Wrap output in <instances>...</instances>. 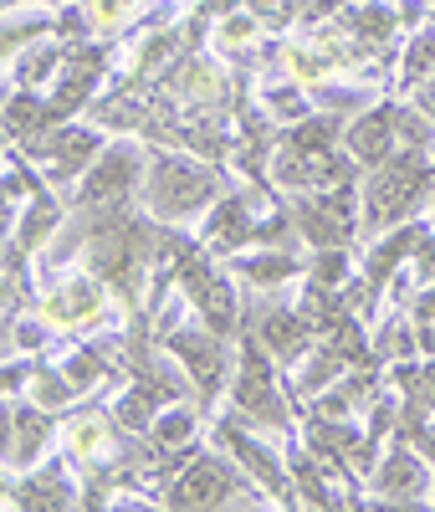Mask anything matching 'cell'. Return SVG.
<instances>
[{"mask_svg":"<svg viewBox=\"0 0 435 512\" xmlns=\"http://www.w3.org/2000/svg\"><path fill=\"white\" fill-rule=\"evenodd\" d=\"M221 200V175L210 164L180 159L169 149L149 154V180H144V210L149 221H190L205 205Z\"/></svg>","mask_w":435,"mask_h":512,"instance_id":"cell-1","label":"cell"},{"mask_svg":"<svg viewBox=\"0 0 435 512\" xmlns=\"http://www.w3.org/2000/svg\"><path fill=\"white\" fill-rule=\"evenodd\" d=\"M292 395L277 384V369H272V349L261 344L256 323H241V369H236V384H231V405L246 425H267L277 436H292Z\"/></svg>","mask_w":435,"mask_h":512,"instance_id":"cell-2","label":"cell"},{"mask_svg":"<svg viewBox=\"0 0 435 512\" xmlns=\"http://www.w3.org/2000/svg\"><path fill=\"white\" fill-rule=\"evenodd\" d=\"M425 195H430V159H425V149H395V159H384L379 169H369L364 226L384 231V226L405 221Z\"/></svg>","mask_w":435,"mask_h":512,"instance_id":"cell-3","label":"cell"},{"mask_svg":"<svg viewBox=\"0 0 435 512\" xmlns=\"http://www.w3.org/2000/svg\"><path fill=\"white\" fill-rule=\"evenodd\" d=\"M246 487H256L246 477V466L226 451V456H215V451H190L185 466L164 482V497L169 507H226L236 497H246Z\"/></svg>","mask_w":435,"mask_h":512,"instance_id":"cell-4","label":"cell"},{"mask_svg":"<svg viewBox=\"0 0 435 512\" xmlns=\"http://www.w3.org/2000/svg\"><path fill=\"white\" fill-rule=\"evenodd\" d=\"M159 344L174 354V364H180L190 374V384L200 390V405H215L226 390V369H231V338L226 333H215L210 323L200 328H164L159 333Z\"/></svg>","mask_w":435,"mask_h":512,"instance_id":"cell-5","label":"cell"},{"mask_svg":"<svg viewBox=\"0 0 435 512\" xmlns=\"http://www.w3.org/2000/svg\"><path fill=\"white\" fill-rule=\"evenodd\" d=\"M144 144H134V139H118V144H108L98 159H93V169L77 180V210H118V205H128V195L139 190V180H144Z\"/></svg>","mask_w":435,"mask_h":512,"instance_id":"cell-6","label":"cell"},{"mask_svg":"<svg viewBox=\"0 0 435 512\" xmlns=\"http://www.w3.org/2000/svg\"><path fill=\"white\" fill-rule=\"evenodd\" d=\"M215 446L221 451H231L241 466H246V477L267 492L272 502H282V507H292L297 502V487H292V466L267 446V441H256L246 425H241V415L236 420H215Z\"/></svg>","mask_w":435,"mask_h":512,"instance_id":"cell-7","label":"cell"},{"mask_svg":"<svg viewBox=\"0 0 435 512\" xmlns=\"http://www.w3.org/2000/svg\"><path fill=\"white\" fill-rule=\"evenodd\" d=\"M103 149H108V144H103L98 128L62 123V128H52V134H41V139L31 144V159L47 169L52 185H72V180H82L87 169H93V159H98Z\"/></svg>","mask_w":435,"mask_h":512,"instance_id":"cell-8","label":"cell"},{"mask_svg":"<svg viewBox=\"0 0 435 512\" xmlns=\"http://www.w3.org/2000/svg\"><path fill=\"white\" fill-rule=\"evenodd\" d=\"M430 466L420 461L415 441H395L389 446V456H379L374 466V502H389V507H420L430 502Z\"/></svg>","mask_w":435,"mask_h":512,"instance_id":"cell-9","label":"cell"},{"mask_svg":"<svg viewBox=\"0 0 435 512\" xmlns=\"http://www.w3.org/2000/svg\"><path fill=\"white\" fill-rule=\"evenodd\" d=\"M343 139H348V154H354L359 169H379L384 159H395L400 149V103H374L359 123H348L343 128Z\"/></svg>","mask_w":435,"mask_h":512,"instance_id":"cell-10","label":"cell"},{"mask_svg":"<svg viewBox=\"0 0 435 512\" xmlns=\"http://www.w3.org/2000/svg\"><path fill=\"white\" fill-rule=\"evenodd\" d=\"M256 333H261V344L272 349L277 364L308 359L313 338H318V328L308 323V313H302V308H272V313H261V318H256Z\"/></svg>","mask_w":435,"mask_h":512,"instance_id":"cell-11","label":"cell"},{"mask_svg":"<svg viewBox=\"0 0 435 512\" xmlns=\"http://www.w3.org/2000/svg\"><path fill=\"white\" fill-rule=\"evenodd\" d=\"M47 436H52L47 405H21V400L6 405V466L11 472L16 466H31L41 456V446H47Z\"/></svg>","mask_w":435,"mask_h":512,"instance_id":"cell-12","label":"cell"},{"mask_svg":"<svg viewBox=\"0 0 435 512\" xmlns=\"http://www.w3.org/2000/svg\"><path fill=\"white\" fill-rule=\"evenodd\" d=\"M11 507H36V512H57V507H72L77 502V482H72V461L52 456L47 466H41L36 477H26L21 487L6 492Z\"/></svg>","mask_w":435,"mask_h":512,"instance_id":"cell-13","label":"cell"},{"mask_svg":"<svg viewBox=\"0 0 435 512\" xmlns=\"http://www.w3.org/2000/svg\"><path fill=\"white\" fill-rule=\"evenodd\" d=\"M256 236V221H251V200L246 195H221L210 205V221L200 231V246L205 251H241L246 241Z\"/></svg>","mask_w":435,"mask_h":512,"instance_id":"cell-14","label":"cell"},{"mask_svg":"<svg viewBox=\"0 0 435 512\" xmlns=\"http://www.w3.org/2000/svg\"><path fill=\"white\" fill-rule=\"evenodd\" d=\"M195 431H200V410H195V405H180V400H169V405L154 415V425H149V441H154L159 456L180 461V456L195 451Z\"/></svg>","mask_w":435,"mask_h":512,"instance_id":"cell-15","label":"cell"},{"mask_svg":"<svg viewBox=\"0 0 435 512\" xmlns=\"http://www.w3.org/2000/svg\"><path fill=\"white\" fill-rule=\"evenodd\" d=\"M169 405V384H159L154 374H139L134 384L123 390V400L113 405V420H118V431H149L154 425V415Z\"/></svg>","mask_w":435,"mask_h":512,"instance_id":"cell-16","label":"cell"},{"mask_svg":"<svg viewBox=\"0 0 435 512\" xmlns=\"http://www.w3.org/2000/svg\"><path fill=\"white\" fill-rule=\"evenodd\" d=\"M425 236H430L425 226H405V231H395V236H389V241L369 256V267H364V308H374V297H379V287L389 282V272H395L405 256H415Z\"/></svg>","mask_w":435,"mask_h":512,"instance_id":"cell-17","label":"cell"},{"mask_svg":"<svg viewBox=\"0 0 435 512\" xmlns=\"http://www.w3.org/2000/svg\"><path fill=\"white\" fill-rule=\"evenodd\" d=\"M287 466H292V487H297V502H313V507H338L343 497L328 487V472H333V466L308 446V456H302V451H292L287 456Z\"/></svg>","mask_w":435,"mask_h":512,"instance_id":"cell-18","label":"cell"},{"mask_svg":"<svg viewBox=\"0 0 435 512\" xmlns=\"http://www.w3.org/2000/svg\"><path fill=\"white\" fill-rule=\"evenodd\" d=\"M231 272L246 277L251 287H282L297 277V251H256V256H231Z\"/></svg>","mask_w":435,"mask_h":512,"instance_id":"cell-19","label":"cell"},{"mask_svg":"<svg viewBox=\"0 0 435 512\" xmlns=\"http://www.w3.org/2000/svg\"><path fill=\"white\" fill-rule=\"evenodd\" d=\"M338 134H343V118L338 113H318L308 123H292L287 134H282V144L297 149V154H333Z\"/></svg>","mask_w":435,"mask_h":512,"instance_id":"cell-20","label":"cell"},{"mask_svg":"<svg viewBox=\"0 0 435 512\" xmlns=\"http://www.w3.org/2000/svg\"><path fill=\"white\" fill-rule=\"evenodd\" d=\"M425 77H435V26H425V31H415V36H410L400 82H405V88H420Z\"/></svg>","mask_w":435,"mask_h":512,"instance_id":"cell-21","label":"cell"},{"mask_svg":"<svg viewBox=\"0 0 435 512\" xmlns=\"http://www.w3.org/2000/svg\"><path fill=\"white\" fill-rule=\"evenodd\" d=\"M348 31H354L364 47H379V41H395V11L389 6H359L348 16Z\"/></svg>","mask_w":435,"mask_h":512,"instance_id":"cell-22","label":"cell"},{"mask_svg":"<svg viewBox=\"0 0 435 512\" xmlns=\"http://www.w3.org/2000/svg\"><path fill=\"white\" fill-rule=\"evenodd\" d=\"M41 36H57V21H47V16H6V62L16 57V47H31V41H41Z\"/></svg>","mask_w":435,"mask_h":512,"instance_id":"cell-23","label":"cell"},{"mask_svg":"<svg viewBox=\"0 0 435 512\" xmlns=\"http://www.w3.org/2000/svg\"><path fill=\"white\" fill-rule=\"evenodd\" d=\"M410 323H435V282H425V292L415 297V308H410Z\"/></svg>","mask_w":435,"mask_h":512,"instance_id":"cell-24","label":"cell"},{"mask_svg":"<svg viewBox=\"0 0 435 512\" xmlns=\"http://www.w3.org/2000/svg\"><path fill=\"white\" fill-rule=\"evenodd\" d=\"M430 507H435V487H430Z\"/></svg>","mask_w":435,"mask_h":512,"instance_id":"cell-25","label":"cell"}]
</instances>
